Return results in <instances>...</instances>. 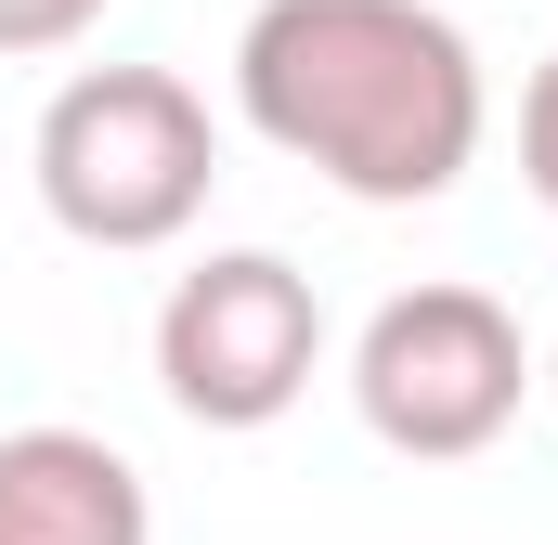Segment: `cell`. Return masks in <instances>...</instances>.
I'll return each instance as SVG.
<instances>
[{
	"mask_svg": "<svg viewBox=\"0 0 558 545\" xmlns=\"http://www.w3.org/2000/svg\"><path fill=\"white\" fill-rule=\"evenodd\" d=\"M247 131L364 208H428L481 156V52L428 0H260L234 39Z\"/></svg>",
	"mask_w": 558,
	"mask_h": 545,
	"instance_id": "6da1fadb",
	"label": "cell"
},
{
	"mask_svg": "<svg viewBox=\"0 0 558 545\" xmlns=\"http://www.w3.org/2000/svg\"><path fill=\"white\" fill-rule=\"evenodd\" d=\"M208 182H221V131L169 65H78L39 105V208L78 247L143 261V247L195 234Z\"/></svg>",
	"mask_w": 558,
	"mask_h": 545,
	"instance_id": "7a4b0ae2",
	"label": "cell"
},
{
	"mask_svg": "<svg viewBox=\"0 0 558 545\" xmlns=\"http://www.w3.org/2000/svg\"><path fill=\"white\" fill-rule=\"evenodd\" d=\"M520 390H533V351H520V312L494 286H403L351 338V403L416 468L494 455L520 428Z\"/></svg>",
	"mask_w": 558,
	"mask_h": 545,
	"instance_id": "3957f363",
	"label": "cell"
},
{
	"mask_svg": "<svg viewBox=\"0 0 558 545\" xmlns=\"http://www.w3.org/2000/svg\"><path fill=\"white\" fill-rule=\"evenodd\" d=\"M325 364V299L274 247H221L156 299V390L195 428H274Z\"/></svg>",
	"mask_w": 558,
	"mask_h": 545,
	"instance_id": "277c9868",
	"label": "cell"
},
{
	"mask_svg": "<svg viewBox=\"0 0 558 545\" xmlns=\"http://www.w3.org/2000/svg\"><path fill=\"white\" fill-rule=\"evenodd\" d=\"M0 545H156L143 468L92 428H13L0 441Z\"/></svg>",
	"mask_w": 558,
	"mask_h": 545,
	"instance_id": "5b68a950",
	"label": "cell"
},
{
	"mask_svg": "<svg viewBox=\"0 0 558 545\" xmlns=\"http://www.w3.org/2000/svg\"><path fill=\"white\" fill-rule=\"evenodd\" d=\"M92 26H105V0H0V52H65Z\"/></svg>",
	"mask_w": 558,
	"mask_h": 545,
	"instance_id": "8992f818",
	"label": "cell"
},
{
	"mask_svg": "<svg viewBox=\"0 0 558 545\" xmlns=\"http://www.w3.org/2000/svg\"><path fill=\"white\" fill-rule=\"evenodd\" d=\"M520 169H533V195L558 208V52L533 65V92H520Z\"/></svg>",
	"mask_w": 558,
	"mask_h": 545,
	"instance_id": "52a82bcc",
	"label": "cell"
},
{
	"mask_svg": "<svg viewBox=\"0 0 558 545\" xmlns=\"http://www.w3.org/2000/svg\"><path fill=\"white\" fill-rule=\"evenodd\" d=\"M533 377H546V390H558V338H546V364H533Z\"/></svg>",
	"mask_w": 558,
	"mask_h": 545,
	"instance_id": "ba28073f",
	"label": "cell"
}]
</instances>
